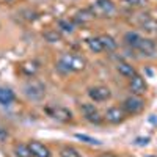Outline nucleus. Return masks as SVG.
I'll return each mask as SVG.
<instances>
[{
	"label": "nucleus",
	"instance_id": "obj_1",
	"mask_svg": "<svg viewBox=\"0 0 157 157\" xmlns=\"http://www.w3.org/2000/svg\"><path fill=\"white\" fill-rule=\"evenodd\" d=\"M86 66V61L83 57L80 55H75V54H64L60 61H58V68L64 69L66 72H78V71H83Z\"/></svg>",
	"mask_w": 157,
	"mask_h": 157
},
{
	"label": "nucleus",
	"instance_id": "obj_2",
	"mask_svg": "<svg viewBox=\"0 0 157 157\" xmlns=\"http://www.w3.org/2000/svg\"><path fill=\"white\" fill-rule=\"evenodd\" d=\"M90 10L98 17H107V16H113L115 14L116 6H115V3L112 2V0H96Z\"/></svg>",
	"mask_w": 157,
	"mask_h": 157
},
{
	"label": "nucleus",
	"instance_id": "obj_3",
	"mask_svg": "<svg viewBox=\"0 0 157 157\" xmlns=\"http://www.w3.org/2000/svg\"><path fill=\"white\" fill-rule=\"evenodd\" d=\"M143 107H145V101L140 96H135V94L126 98L124 102H123V110L127 115H137L143 110Z\"/></svg>",
	"mask_w": 157,
	"mask_h": 157
},
{
	"label": "nucleus",
	"instance_id": "obj_4",
	"mask_svg": "<svg viewBox=\"0 0 157 157\" xmlns=\"http://www.w3.org/2000/svg\"><path fill=\"white\" fill-rule=\"evenodd\" d=\"M24 94L27 96L29 99H32V101L43 99V96H44V85L41 82L32 80V82H29L27 85L24 86Z\"/></svg>",
	"mask_w": 157,
	"mask_h": 157
},
{
	"label": "nucleus",
	"instance_id": "obj_5",
	"mask_svg": "<svg viewBox=\"0 0 157 157\" xmlns=\"http://www.w3.org/2000/svg\"><path fill=\"white\" fill-rule=\"evenodd\" d=\"M88 96L93 99L94 102H104V101H109L112 93L107 86H93L88 90Z\"/></svg>",
	"mask_w": 157,
	"mask_h": 157
},
{
	"label": "nucleus",
	"instance_id": "obj_6",
	"mask_svg": "<svg viewBox=\"0 0 157 157\" xmlns=\"http://www.w3.org/2000/svg\"><path fill=\"white\" fill-rule=\"evenodd\" d=\"M129 88H130V91H132V94H135V96L145 94V91H146V82H145V78H143L141 75H138V74H135L129 80Z\"/></svg>",
	"mask_w": 157,
	"mask_h": 157
},
{
	"label": "nucleus",
	"instance_id": "obj_7",
	"mask_svg": "<svg viewBox=\"0 0 157 157\" xmlns=\"http://www.w3.org/2000/svg\"><path fill=\"white\" fill-rule=\"evenodd\" d=\"M105 120L110 124H120L126 120V112L123 110V107H110L105 112Z\"/></svg>",
	"mask_w": 157,
	"mask_h": 157
},
{
	"label": "nucleus",
	"instance_id": "obj_8",
	"mask_svg": "<svg viewBox=\"0 0 157 157\" xmlns=\"http://www.w3.org/2000/svg\"><path fill=\"white\" fill-rule=\"evenodd\" d=\"M137 50L140 52L141 55H145V57H152L155 54L157 47H155V43L152 41V39L143 38L140 41V44H138V47H137Z\"/></svg>",
	"mask_w": 157,
	"mask_h": 157
},
{
	"label": "nucleus",
	"instance_id": "obj_9",
	"mask_svg": "<svg viewBox=\"0 0 157 157\" xmlns=\"http://www.w3.org/2000/svg\"><path fill=\"white\" fill-rule=\"evenodd\" d=\"M49 113H50V116L54 118V120H57L60 123H69L72 120V113L68 109H64V107H55V109L49 110Z\"/></svg>",
	"mask_w": 157,
	"mask_h": 157
},
{
	"label": "nucleus",
	"instance_id": "obj_10",
	"mask_svg": "<svg viewBox=\"0 0 157 157\" xmlns=\"http://www.w3.org/2000/svg\"><path fill=\"white\" fill-rule=\"evenodd\" d=\"M29 148L33 157H50V149L46 145H43L41 141H30Z\"/></svg>",
	"mask_w": 157,
	"mask_h": 157
},
{
	"label": "nucleus",
	"instance_id": "obj_11",
	"mask_svg": "<svg viewBox=\"0 0 157 157\" xmlns=\"http://www.w3.org/2000/svg\"><path fill=\"white\" fill-rule=\"evenodd\" d=\"M116 71L120 72L123 77H127V78H132V77L137 74L135 68H134L130 63H127V61H118V64H116Z\"/></svg>",
	"mask_w": 157,
	"mask_h": 157
},
{
	"label": "nucleus",
	"instance_id": "obj_12",
	"mask_svg": "<svg viewBox=\"0 0 157 157\" xmlns=\"http://www.w3.org/2000/svg\"><path fill=\"white\" fill-rule=\"evenodd\" d=\"M14 99H16V96L10 88L0 86V105H11L14 102Z\"/></svg>",
	"mask_w": 157,
	"mask_h": 157
},
{
	"label": "nucleus",
	"instance_id": "obj_13",
	"mask_svg": "<svg viewBox=\"0 0 157 157\" xmlns=\"http://www.w3.org/2000/svg\"><path fill=\"white\" fill-rule=\"evenodd\" d=\"M141 39H143V38H141L137 32H127V33L124 35V43H126L129 47H132V49H137V47H138V44H140Z\"/></svg>",
	"mask_w": 157,
	"mask_h": 157
},
{
	"label": "nucleus",
	"instance_id": "obj_14",
	"mask_svg": "<svg viewBox=\"0 0 157 157\" xmlns=\"http://www.w3.org/2000/svg\"><path fill=\"white\" fill-rule=\"evenodd\" d=\"M99 39H101V43H102L104 50H107V52H113V50H116L118 43L115 41V38H112L110 35H102V36H99Z\"/></svg>",
	"mask_w": 157,
	"mask_h": 157
},
{
	"label": "nucleus",
	"instance_id": "obj_15",
	"mask_svg": "<svg viewBox=\"0 0 157 157\" xmlns=\"http://www.w3.org/2000/svg\"><path fill=\"white\" fill-rule=\"evenodd\" d=\"M93 17H94V14L91 13V10H83V11H78L75 14V22L85 24V22H90Z\"/></svg>",
	"mask_w": 157,
	"mask_h": 157
},
{
	"label": "nucleus",
	"instance_id": "obj_16",
	"mask_svg": "<svg viewBox=\"0 0 157 157\" xmlns=\"http://www.w3.org/2000/svg\"><path fill=\"white\" fill-rule=\"evenodd\" d=\"M86 44H88L90 50H91V52H94V54H101V52L104 50L102 43H101V39H99V38H90V39H86Z\"/></svg>",
	"mask_w": 157,
	"mask_h": 157
},
{
	"label": "nucleus",
	"instance_id": "obj_17",
	"mask_svg": "<svg viewBox=\"0 0 157 157\" xmlns=\"http://www.w3.org/2000/svg\"><path fill=\"white\" fill-rule=\"evenodd\" d=\"M14 154L16 157H32V151L29 145H24V143H19V145L14 146Z\"/></svg>",
	"mask_w": 157,
	"mask_h": 157
},
{
	"label": "nucleus",
	"instance_id": "obj_18",
	"mask_svg": "<svg viewBox=\"0 0 157 157\" xmlns=\"http://www.w3.org/2000/svg\"><path fill=\"white\" fill-rule=\"evenodd\" d=\"M43 38L46 39L47 43H60L61 41V35L57 32V30H47V32H44L43 33Z\"/></svg>",
	"mask_w": 157,
	"mask_h": 157
},
{
	"label": "nucleus",
	"instance_id": "obj_19",
	"mask_svg": "<svg viewBox=\"0 0 157 157\" xmlns=\"http://www.w3.org/2000/svg\"><path fill=\"white\" fill-rule=\"evenodd\" d=\"M22 72H25L27 75H35L38 72V63L36 61H25L21 66Z\"/></svg>",
	"mask_w": 157,
	"mask_h": 157
},
{
	"label": "nucleus",
	"instance_id": "obj_20",
	"mask_svg": "<svg viewBox=\"0 0 157 157\" xmlns=\"http://www.w3.org/2000/svg\"><path fill=\"white\" fill-rule=\"evenodd\" d=\"M140 25L143 29H145L146 32H157V21H154L152 17H149V16H146L145 19H143L141 22H140Z\"/></svg>",
	"mask_w": 157,
	"mask_h": 157
},
{
	"label": "nucleus",
	"instance_id": "obj_21",
	"mask_svg": "<svg viewBox=\"0 0 157 157\" xmlns=\"http://www.w3.org/2000/svg\"><path fill=\"white\" fill-rule=\"evenodd\" d=\"M60 155L61 157H82L80 154H78V151L72 146H64L61 151H60Z\"/></svg>",
	"mask_w": 157,
	"mask_h": 157
},
{
	"label": "nucleus",
	"instance_id": "obj_22",
	"mask_svg": "<svg viewBox=\"0 0 157 157\" xmlns=\"http://www.w3.org/2000/svg\"><path fill=\"white\" fill-rule=\"evenodd\" d=\"M80 112H82V115L86 118V116H90V115L96 113L98 109L94 107V104H82V105H80Z\"/></svg>",
	"mask_w": 157,
	"mask_h": 157
},
{
	"label": "nucleus",
	"instance_id": "obj_23",
	"mask_svg": "<svg viewBox=\"0 0 157 157\" xmlns=\"http://www.w3.org/2000/svg\"><path fill=\"white\" fill-rule=\"evenodd\" d=\"M58 27H60L63 32H66V33H72V32H74V25H72V22L64 21V19H61V21L58 22Z\"/></svg>",
	"mask_w": 157,
	"mask_h": 157
},
{
	"label": "nucleus",
	"instance_id": "obj_24",
	"mask_svg": "<svg viewBox=\"0 0 157 157\" xmlns=\"http://www.w3.org/2000/svg\"><path fill=\"white\" fill-rule=\"evenodd\" d=\"M75 138L78 140H83L85 143H88V145H101V141L93 138V137H88V135H82V134H75Z\"/></svg>",
	"mask_w": 157,
	"mask_h": 157
},
{
	"label": "nucleus",
	"instance_id": "obj_25",
	"mask_svg": "<svg viewBox=\"0 0 157 157\" xmlns=\"http://www.w3.org/2000/svg\"><path fill=\"white\" fill-rule=\"evenodd\" d=\"M121 2L126 5V6H145L146 5V0H121Z\"/></svg>",
	"mask_w": 157,
	"mask_h": 157
},
{
	"label": "nucleus",
	"instance_id": "obj_26",
	"mask_svg": "<svg viewBox=\"0 0 157 157\" xmlns=\"http://www.w3.org/2000/svg\"><path fill=\"white\" fill-rule=\"evenodd\" d=\"M85 120H86V121H90V123H93V124H99V123L102 121V116L99 115V112H96V113H93V115L86 116Z\"/></svg>",
	"mask_w": 157,
	"mask_h": 157
},
{
	"label": "nucleus",
	"instance_id": "obj_27",
	"mask_svg": "<svg viewBox=\"0 0 157 157\" xmlns=\"http://www.w3.org/2000/svg\"><path fill=\"white\" fill-rule=\"evenodd\" d=\"M8 137H10L8 129H6L5 126H2V124H0V143H5V141L8 140Z\"/></svg>",
	"mask_w": 157,
	"mask_h": 157
},
{
	"label": "nucleus",
	"instance_id": "obj_28",
	"mask_svg": "<svg viewBox=\"0 0 157 157\" xmlns=\"http://www.w3.org/2000/svg\"><path fill=\"white\" fill-rule=\"evenodd\" d=\"M148 143H149V138L148 137L145 140H143V138H137V145H148Z\"/></svg>",
	"mask_w": 157,
	"mask_h": 157
},
{
	"label": "nucleus",
	"instance_id": "obj_29",
	"mask_svg": "<svg viewBox=\"0 0 157 157\" xmlns=\"http://www.w3.org/2000/svg\"><path fill=\"white\" fill-rule=\"evenodd\" d=\"M99 157H116L113 152H104V154H101Z\"/></svg>",
	"mask_w": 157,
	"mask_h": 157
},
{
	"label": "nucleus",
	"instance_id": "obj_30",
	"mask_svg": "<svg viewBox=\"0 0 157 157\" xmlns=\"http://www.w3.org/2000/svg\"><path fill=\"white\" fill-rule=\"evenodd\" d=\"M3 2H6V3H10V2H13V0H3Z\"/></svg>",
	"mask_w": 157,
	"mask_h": 157
}]
</instances>
